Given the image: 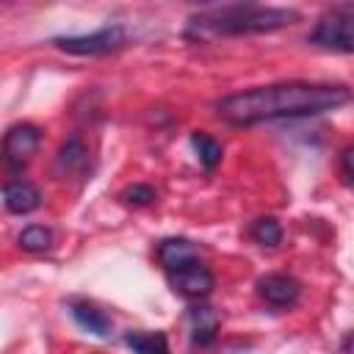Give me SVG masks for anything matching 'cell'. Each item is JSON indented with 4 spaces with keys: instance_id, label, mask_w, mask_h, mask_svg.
<instances>
[{
    "instance_id": "10",
    "label": "cell",
    "mask_w": 354,
    "mask_h": 354,
    "mask_svg": "<svg viewBox=\"0 0 354 354\" xmlns=\"http://www.w3.org/2000/svg\"><path fill=\"white\" fill-rule=\"evenodd\" d=\"M188 324H191V340L196 346H210L218 332V313L207 304H196L188 310Z\"/></svg>"
},
{
    "instance_id": "13",
    "label": "cell",
    "mask_w": 354,
    "mask_h": 354,
    "mask_svg": "<svg viewBox=\"0 0 354 354\" xmlns=\"http://www.w3.org/2000/svg\"><path fill=\"white\" fill-rule=\"evenodd\" d=\"M191 147H194V152H196V158H199V163L205 169H216L218 166V160H221V144L213 136L196 130V133H191Z\"/></svg>"
},
{
    "instance_id": "1",
    "label": "cell",
    "mask_w": 354,
    "mask_h": 354,
    "mask_svg": "<svg viewBox=\"0 0 354 354\" xmlns=\"http://www.w3.org/2000/svg\"><path fill=\"white\" fill-rule=\"evenodd\" d=\"M348 88L340 83H274V86H257L249 91L230 94L216 102V111L224 122L238 127H252L260 122L274 119H301L335 111L348 102Z\"/></svg>"
},
{
    "instance_id": "18",
    "label": "cell",
    "mask_w": 354,
    "mask_h": 354,
    "mask_svg": "<svg viewBox=\"0 0 354 354\" xmlns=\"http://www.w3.org/2000/svg\"><path fill=\"white\" fill-rule=\"evenodd\" d=\"M340 177L346 185H351V147H346L340 152Z\"/></svg>"
},
{
    "instance_id": "4",
    "label": "cell",
    "mask_w": 354,
    "mask_h": 354,
    "mask_svg": "<svg viewBox=\"0 0 354 354\" xmlns=\"http://www.w3.org/2000/svg\"><path fill=\"white\" fill-rule=\"evenodd\" d=\"M127 41V30L122 25H105L86 36H58L53 44L72 55H105L119 50Z\"/></svg>"
},
{
    "instance_id": "15",
    "label": "cell",
    "mask_w": 354,
    "mask_h": 354,
    "mask_svg": "<svg viewBox=\"0 0 354 354\" xmlns=\"http://www.w3.org/2000/svg\"><path fill=\"white\" fill-rule=\"evenodd\" d=\"M83 160H86V147H83V141H80L77 136L66 138V141L61 144V149H58V171H72V169H77Z\"/></svg>"
},
{
    "instance_id": "2",
    "label": "cell",
    "mask_w": 354,
    "mask_h": 354,
    "mask_svg": "<svg viewBox=\"0 0 354 354\" xmlns=\"http://www.w3.org/2000/svg\"><path fill=\"white\" fill-rule=\"evenodd\" d=\"M301 14L293 8H274V6H224L210 8L199 17H191V28L207 30V33H266L279 30L285 25L299 22Z\"/></svg>"
},
{
    "instance_id": "8",
    "label": "cell",
    "mask_w": 354,
    "mask_h": 354,
    "mask_svg": "<svg viewBox=\"0 0 354 354\" xmlns=\"http://www.w3.org/2000/svg\"><path fill=\"white\" fill-rule=\"evenodd\" d=\"M3 205L8 213H17V216L33 213L41 205V191L25 180H14L3 188Z\"/></svg>"
},
{
    "instance_id": "14",
    "label": "cell",
    "mask_w": 354,
    "mask_h": 354,
    "mask_svg": "<svg viewBox=\"0 0 354 354\" xmlns=\"http://www.w3.org/2000/svg\"><path fill=\"white\" fill-rule=\"evenodd\" d=\"M19 246L25 252H33V254L47 252L53 246V232L47 227H41V224H30V227H25L19 232Z\"/></svg>"
},
{
    "instance_id": "9",
    "label": "cell",
    "mask_w": 354,
    "mask_h": 354,
    "mask_svg": "<svg viewBox=\"0 0 354 354\" xmlns=\"http://www.w3.org/2000/svg\"><path fill=\"white\" fill-rule=\"evenodd\" d=\"M199 257V246L188 238H166L158 243V260L163 263L166 271H177Z\"/></svg>"
},
{
    "instance_id": "5",
    "label": "cell",
    "mask_w": 354,
    "mask_h": 354,
    "mask_svg": "<svg viewBox=\"0 0 354 354\" xmlns=\"http://www.w3.org/2000/svg\"><path fill=\"white\" fill-rule=\"evenodd\" d=\"M39 144H41V130L36 124L22 122V124H14L6 133V138H3V155H6L8 163L19 166V163H25L39 149Z\"/></svg>"
},
{
    "instance_id": "7",
    "label": "cell",
    "mask_w": 354,
    "mask_h": 354,
    "mask_svg": "<svg viewBox=\"0 0 354 354\" xmlns=\"http://www.w3.org/2000/svg\"><path fill=\"white\" fill-rule=\"evenodd\" d=\"M257 290L274 307H290V304H296V299L301 293L299 282L293 277H288V274H266V277H260Z\"/></svg>"
},
{
    "instance_id": "16",
    "label": "cell",
    "mask_w": 354,
    "mask_h": 354,
    "mask_svg": "<svg viewBox=\"0 0 354 354\" xmlns=\"http://www.w3.org/2000/svg\"><path fill=\"white\" fill-rule=\"evenodd\" d=\"M252 238L260 243V246H277L279 241H282V227H279V221L277 218H271V216H266V218H257L254 224H252Z\"/></svg>"
},
{
    "instance_id": "12",
    "label": "cell",
    "mask_w": 354,
    "mask_h": 354,
    "mask_svg": "<svg viewBox=\"0 0 354 354\" xmlns=\"http://www.w3.org/2000/svg\"><path fill=\"white\" fill-rule=\"evenodd\" d=\"M124 343L133 348V354H171L163 332H127Z\"/></svg>"
},
{
    "instance_id": "17",
    "label": "cell",
    "mask_w": 354,
    "mask_h": 354,
    "mask_svg": "<svg viewBox=\"0 0 354 354\" xmlns=\"http://www.w3.org/2000/svg\"><path fill=\"white\" fill-rule=\"evenodd\" d=\"M155 188L152 185H127L122 194H119V199L124 202V205H133V207H144V205H152L155 202Z\"/></svg>"
},
{
    "instance_id": "11",
    "label": "cell",
    "mask_w": 354,
    "mask_h": 354,
    "mask_svg": "<svg viewBox=\"0 0 354 354\" xmlns=\"http://www.w3.org/2000/svg\"><path fill=\"white\" fill-rule=\"evenodd\" d=\"M72 318H75L77 326H83L86 332H91L97 337H105L111 332V318L88 301H75L72 304Z\"/></svg>"
},
{
    "instance_id": "6",
    "label": "cell",
    "mask_w": 354,
    "mask_h": 354,
    "mask_svg": "<svg viewBox=\"0 0 354 354\" xmlns=\"http://www.w3.org/2000/svg\"><path fill=\"white\" fill-rule=\"evenodd\" d=\"M169 274H171L174 290H180L188 299H202V296H207L213 290V274L199 260H194V263H188V266H183L177 271H169Z\"/></svg>"
},
{
    "instance_id": "3",
    "label": "cell",
    "mask_w": 354,
    "mask_h": 354,
    "mask_svg": "<svg viewBox=\"0 0 354 354\" xmlns=\"http://www.w3.org/2000/svg\"><path fill=\"white\" fill-rule=\"evenodd\" d=\"M310 41L318 47H326V50L351 53L354 50V11H351V6L332 8L329 14H324L318 19V25L313 28Z\"/></svg>"
}]
</instances>
